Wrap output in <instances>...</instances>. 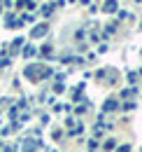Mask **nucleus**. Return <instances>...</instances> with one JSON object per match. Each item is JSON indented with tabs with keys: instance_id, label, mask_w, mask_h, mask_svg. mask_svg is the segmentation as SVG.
<instances>
[{
	"instance_id": "nucleus-1",
	"label": "nucleus",
	"mask_w": 142,
	"mask_h": 152,
	"mask_svg": "<svg viewBox=\"0 0 142 152\" xmlns=\"http://www.w3.org/2000/svg\"><path fill=\"white\" fill-rule=\"evenodd\" d=\"M42 33H47V26H37L35 31H33V35H42Z\"/></svg>"
}]
</instances>
